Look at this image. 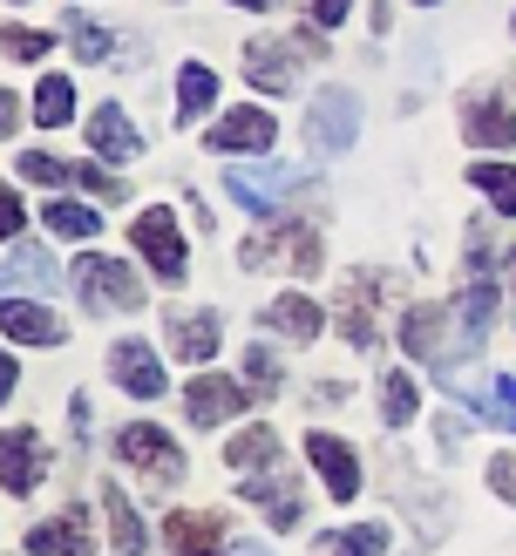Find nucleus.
Wrapping results in <instances>:
<instances>
[{
  "label": "nucleus",
  "mask_w": 516,
  "mask_h": 556,
  "mask_svg": "<svg viewBox=\"0 0 516 556\" xmlns=\"http://www.w3.org/2000/svg\"><path fill=\"white\" fill-rule=\"evenodd\" d=\"M68 116H75V81H68V75H41V89H35V123L62 129Z\"/></svg>",
  "instance_id": "28"
},
{
  "label": "nucleus",
  "mask_w": 516,
  "mask_h": 556,
  "mask_svg": "<svg viewBox=\"0 0 516 556\" xmlns=\"http://www.w3.org/2000/svg\"><path fill=\"white\" fill-rule=\"evenodd\" d=\"M503 271H509V286H516V252H509V265H503Z\"/></svg>",
  "instance_id": "42"
},
{
  "label": "nucleus",
  "mask_w": 516,
  "mask_h": 556,
  "mask_svg": "<svg viewBox=\"0 0 516 556\" xmlns=\"http://www.w3.org/2000/svg\"><path fill=\"white\" fill-rule=\"evenodd\" d=\"M435 434H442V448L455 455V448H462V434H469V428H462V421H455V414H442V421H435Z\"/></svg>",
  "instance_id": "38"
},
{
  "label": "nucleus",
  "mask_w": 516,
  "mask_h": 556,
  "mask_svg": "<svg viewBox=\"0 0 516 556\" xmlns=\"http://www.w3.org/2000/svg\"><path fill=\"white\" fill-rule=\"evenodd\" d=\"M415 407H421L415 374H388V380H380V421H388V428H407V421H415Z\"/></svg>",
  "instance_id": "25"
},
{
  "label": "nucleus",
  "mask_w": 516,
  "mask_h": 556,
  "mask_svg": "<svg viewBox=\"0 0 516 556\" xmlns=\"http://www.w3.org/2000/svg\"><path fill=\"white\" fill-rule=\"evenodd\" d=\"M204 143L211 150H272V143H279V123H272L265 109H231V116L211 123Z\"/></svg>",
  "instance_id": "13"
},
{
  "label": "nucleus",
  "mask_w": 516,
  "mask_h": 556,
  "mask_svg": "<svg viewBox=\"0 0 516 556\" xmlns=\"http://www.w3.org/2000/svg\"><path fill=\"white\" fill-rule=\"evenodd\" d=\"M238 556H272V549L265 543H238Z\"/></svg>",
  "instance_id": "41"
},
{
  "label": "nucleus",
  "mask_w": 516,
  "mask_h": 556,
  "mask_svg": "<svg viewBox=\"0 0 516 556\" xmlns=\"http://www.w3.org/2000/svg\"><path fill=\"white\" fill-rule=\"evenodd\" d=\"M129 238H136V252L150 258V271L177 286V278H184V238H177V225H171V211H143V217L129 225Z\"/></svg>",
  "instance_id": "9"
},
{
  "label": "nucleus",
  "mask_w": 516,
  "mask_h": 556,
  "mask_svg": "<svg viewBox=\"0 0 516 556\" xmlns=\"http://www.w3.org/2000/svg\"><path fill=\"white\" fill-rule=\"evenodd\" d=\"M509 35H516V21H509Z\"/></svg>",
  "instance_id": "44"
},
{
  "label": "nucleus",
  "mask_w": 516,
  "mask_h": 556,
  "mask_svg": "<svg viewBox=\"0 0 516 556\" xmlns=\"http://www.w3.org/2000/svg\"><path fill=\"white\" fill-rule=\"evenodd\" d=\"M21 177H27V184H75V163L48 156V150H27V156H21Z\"/></svg>",
  "instance_id": "32"
},
{
  "label": "nucleus",
  "mask_w": 516,
  "mask_h": 556,
  "mask_svg": "<svg viewBox=\"0 0 516 556\" xmlns=\"http://www.w3.org/2000/svg\"><path fill=\"white\" fill-rule=\"evenodd\" d=\"M116 455L143 476L150 489H171V482H184V448L163 428H150V421H129L123 434H116Z\"/></svg>",
  "instance_id": "2"
},
{
  "label": "nucleus",
  "mask_w": 516,
  "mask_h": 556,
  "mask_svg": "<svg viewBox=\"0 0 516 556\" xmlns=\"http://www.w3.org/2000/svg\"><path fill=\"white\" fill-rule=\"evenodd\" d=\"M89 150H96V156L129 163L136 150H143V129H136L123 109H96V116H89Z\"/></svg>",
  "instance_id": "17"
},
{
  "label": "nucleus",
  "mask_w": 516,
  "mask_h": 556,
  "mask_svg": "<svg viewBox=\"0 0 516 556\" xmlns=\"http://www.w3.org/2000/svg\"><path fill=\"white\" fill-rule=\"evenodd\" d=\"M415 8H435V0H415Z\"/></svg>",
  "instance_id": "43"
},
{
  "label": "nucleus",
  "mask_w": 516,
  "mask_h": 556,
  "mask_svg": "<svg viewBox=\"0 0 516 556\" xmlns=\"http://www.w3.org/2000/svg\"><path fill=\"white\" fill-rule=\"evenodd\" d=\"M211 102H217V75H211L204 62H190V68L177 75V123H190V116H204Z\"/></svg>",
  "instance_id": "26"
},
{
  "label": "nucleus",
  "mask_w": 516,
  "mask_h": 556,
  "mask_svg": "<svg viewBox=\"0 0 516 556\" xmlns=\"http://www.w3.org/2000/svg\"><path fill=\"white\" fill-rule=\"evenodd\" d=\"M102 516H109V536H116V556H143V516L129 509V495L123 489H102Z\"/></svg>",
  "instance_id": "20"
},
{
  "label": "nucleus",
  "mask_w": 516,
  "mask_h": 556,
  "mask_svg": "<svg viewBox=\"0 0 516 556\" xmlns=\"http://www.w3.org/2000/svg\"><path fill=\"white\" fill-rule=\"evenodd\" d=\"M8 54L35 62V54H48V35H41V27H8Z\"/></svg>",
  "instance_id": "35"
},
{
  "label": "nucleus",
  "mask_w": 516,
  "mask_h": 556,
  "mask_svg": "<svg viewBox=\"0 0 516 556\" xmlns=\"http://www.w3.org/2000/svg\"><path fill=\"white\" fill-rule=\"evenodd\" d=\"M171 556H225L217 549V516H171Z\"/></svg>",
  "instance_id": "22"
},
{
  "label": "nucleus",
  "mask_w": 516,
  "mask_h": 556,
  "mask_svg": "<svg viewBox=\"0 0 516 556\" xmlns=\"http://www.w3.org/2000/svg\"><path fill=\"white\" fill-rule=\"evenodd\" d=\"M41 468H48V455H41L35 428H8V434H0V489H8L14 503L41 489Z\"/></svg>",
  "instance_id": "7"
},
{
  "label": "nucleus",
  "mask_w": 516,
  "mask_h": 556,
  "mask_svg": "<svg viewBox=\"0 0 516 556\" xmlns=\"http://www.w3.org/2000/svg\"><path fill=\"white\" fill-rule=\"evenodd\" d=\"M442 326H449L442 305H407V313H401V346L415 359H455V346L442 340Z\"/></svg>",
  "instance_id": "16"
},
{
  "label": "nucleus",
  "mask_w": 516,
  "mask_h": 556,
  "mask_svg": "<svg viewBox=\"0 0 516 556\" xmlns=\"http://www.w3.org/2000/svg\"><path fill=\"white\" fill-rule=\"evenodd\" d=\"M489 421L516 434V380H496V387H489Z\"/></svg>",
  "instance_id": "34"
},
{
  "label": "nucleus",
  "mask_w": 516,
  "mask_h": 556,
  "mask_svg": "<svg viewBox=\"0 0 516 556\" xmlns=\"http://www.w3.org/2000/svg\"><path fill=\"white\" fill-rule=\"evenodd\" d=\"M319 543H326V556H380L388 549V530L380 522H353V530H326Z\"/></svg>",
  "instance_id": "29"
},
{
  "label": "nucleus",
  "mask_w": 516,
  "mask_h": 556,
  "mask_svg": "<svg viewBox=\"0 0 516 556\" xmlns=\"http://www.w3.org/2000/svg\"><path fill=\"white\" fill-rule=\"evenodd\" d=\"M353 136H361V102H353L347 89L313 96V109H306V143H313L319 156H340Z\"/></svg>",
  "instance_id": "5"
},
{
  "label": "nucleus",
  "mask_w": 516,
  "mask_h": 556,
  "mask_svg": "<svg viewBox=\"0 0 516 556\" xmlns=\"http://www.w3.org/2000/svg\"><path fill=\"white\" fill-rule=\"evenodd\" d=\"M75 292L96 305V313H136L143 305V286L116 265V258H75Z\"/></svg>",
  "instance_id": "4"
},
{
  "label": "nucleus",
  "mask_w": 516,
  "mask_h": 556,
  "mask_svg": "<svg viewBox=\"0 0 516 556\" xmlns=\"http://www.w3.org/2000/svg\"><path fill=\"white\" fill-rule=\"evenodd\" d=\"M476 190H489V204H496L503 217H516V163H469Z\"/></svg>",
  "instance_id": "30"
},
{
  "label": "nucleus",
  "mask_w": 516,
  "mask_h": 556,
  "mask_svg": "<svg viewBox=\"0 0 516 556\" xmlns=\"http://www.w3.org/2000/svg\"><path fill=\"white\" fill-rule=\"evenodd\" d=\"M489 489H496L503 503H516V455H496V462H489Z\"/></svg>",
  "instance_id": "36"
},
{
  "label": "nucleus",
  "mask_w": 516,
  "mask_h": 556,
  "mask_svg": "<svg viewBox=\"0 0 516 556\" xmlns=\"http://www.w3.org/2000/svg\"><path fill=\"white\" fill-rule=\"evenodd\" d=\"M286 54H292V41H265V35L244 41V75H252L265 96H279V89H292V62H286Z\"/></svg>",
  "instance_id": "18"
},
{
  "label": "nucleus",
  "mask_w": 516,
  "mask_h": 556,
  "mask_svg": "<svg viewBox=\"0 0 516 556\" xmlns=\"http://www.w3.org/2000/svg\"><path fill=\"white\" fill-rule=\"evenodd\" d=\"M68 48L81 62H109V54H116V35H109L102 21H89V14H68Z\"/></svg>",
  "instance_id": "31"
},
{
  "label": "nucleus",
  "mask_w": 516,
  "mask_h": 556,
  "mask_svg": "<svg viewBox=\"0 0 516 556\" xmlns=\"http://www.w3.org/2000/svg\"><path fill=\"white\" fill-rule=\"evenodd\" d=\"M238 265L244 271H265V265H299L313 271L319 265V238L306 225H292V217H265V231H252L238 244Z\"/></svg>",
  "instance_id": "1"
},
{
  "label": "nucleus",
  "mask_w": 516,
  "mask_h": 556,
  "mask_svg": "<svg viewBox=\"0 0 516 556\" xmlns=\"http://www.w3.org/2000/svg\"><path fill=\"white\" fill-rule=\"evenodd\" d=\"M231 198L252 211V217H279V198H292V184H299V170L292 163H272V170H252V163H231Z\"/></svg>",
  "instance_id": "6"
},
{
  "label": "nucleus",
  "mask_w": 516,
  "mask_h": 556,
  "mask_svg": "<svg viewBox=\"0 0 516 556\" xmlns=\"http://www.w3.org/2000/svg\"><path fill=\"white\" fill-rule=\"evenodd\" d=\"M21 217H27L21 211V190H8V238H21Z\"/></svg>",
  "instance_id": "39"
},
{
  "label": "nucleus",
  "mask_w": 516,
  "mask_h": 556,
  "mask_svg": "<svg viewBox=\"0 0 516 556\" xmlns=\"http://www.w3.org/2000/svg\"><path fill=\"white\" fill-rule=\"evenodd\" d=\"M41 217H48V231H54V238H75V244H89V238L102 231V217L81 204V198H54Z\"/></svg>",
  "instance_id": "24"
},
{
  "label": "nucleus",
  "mask_w": 516,
  "mask_h": 556,
  "mask_svg": "<svg viewBox=\"0 0 516 556\" xmlns=\"http://www.w3.org/2000/svg\"><path fill=\"white\" fill-rule=\"evenodd\" d=\"M8 278H14V286H54L62 271H54V258L41 252V244L14 238V244H8Z\"/></svg>",
  "instance_id": "27"
},
{
  "label": "nucleus",
  "mask_w": 516,
  "mask_h": 556,
  "mask_svg": "<svg viewBox=\"0 0 516 556\" xmlns=\"http://www.w3.org/2000/svg\"><path fill=\"white\" fill-rule=\"evenodd\" d=\"M163 326H171V353L190 359V367H204V359L225 346V326H217V313H171Z\"/></svg>",
  "instance_id": "14"
},
{
  "label": "nucleus",
  "mask_w": 516,
  "mask_h": 556,
  "mask_svg": "<svg viewBox=\"0 0 516 556\" xmlns=\"http://www.w3.org/2000/svg\"><path fill=\"white\" fill-rule=\"evenodd\" d=\"M225 462L238 468V476H252V468H272V462H286V448H279V434L272 428H244L231 448H225Z\"/></svg>",
  "instance_id": "23"
},
{
  "label": "nucleus",
  "mask_w": 516,
  "mask_h": 556,
  "mask_svg": "<svg viewBox=\"0 0 516 556\" xmlns=\"http://www.w3.org/2000/svg\"><path fill=\"white\" fill-rule=\"evenodd\" d=\"M27 549H41V556H89V516L81 509H62V516H48L27 530Z\"/></svg>",
  "instance_id": "15"
},
{
  "label": "nucleus",
  "mask_w": 516,
  "mask_h": 556,
  "mask_svg": "<svg viewBox=\"0 0 516 556\" xmlns=\"http://www.w3.org/2000/svg\"><path fill=\"white\" fill-rule=\"evenodd\" d=\"M306 455H313V468L326 476V495H333V503L361 495V455H353L340 434H306Z\"/></svg>",
  "instance_id": "10"
},
{
  "label": "nucleus",
  "mask_w": 516,
  "mask_h": 556,
  "mask_svg": "<svg viewBox=\"0 0 516 556\" xmlns=\"http://www.w3.org/2000/svg\"><path fill=\"white\" fill-rule=\"evenodd\" d=\"M8 340L54 346V340H62V319H54L48 305H21V299H8Z\"/></svg>",
  "instance_id": "21"
},
{
  "label": "nucleus",
  "mask_w": 516,
  "mask_h": 556,
  "mask_svg": "<svg viewBox=\"0 0 516 556\" xmlns=\"http://www.w3.org/2000/svg\"><path fill=\"white\" fill-rule=\"evenodd\" d=\"M109 367H116V387L136 401H156L163 394V367H156V353L143 340H116L109 346Z\"/></svg>",
  "instance_id": "12"
},
{
  "label": "nucleus",
  "mask_w": 516,
  "mask_h": 556,
  "mask_svg": "<svg viewBox=\"0 0 516 556\" xmlns=\"http://www.w3.org/2000/svg\"><path fill=\"white\" fill-rule=\"evenodd\" d=\"M380 299H388V278H380V271H353L347 286H340V332H347L361 353L380 346V313H374Z\"/></svg>",
  "instance_id": "3"
},
{
  "label": "nucleus",
  "mask_w": 516,
  "mask_h": 556,
  "mask_svg": "<svg viewBox=\"0 0 516 556\" xmlns=\"http://www.w3.org/2000/svg\"><path fill=\"white\" fill-rule=\"evenodd\" d=\"M244 387H252V394H279V359L265 346H244Z\"/></svg>",
  "instance_id": "33"
},
{
  "label": "nucleus",
  "mask_w": 516,
  "mask_h": 556,
  "mask_svg": "<svg viewBox=\"0 0 516 556\" xmlns=\"http://www.w3.org/2000/svg\"><path fill=\"white\" fill-rule=\"evenodd\" d=\"M244 401H252V387H238V380H217V374L184 380V421H190V428H217V421H231Z\"/></svg>",
  "instance_id": "8"
},
{
  "label": "nucleus",
  "mask_w": 516,
  "mask_h": 556,
  "mask_svg": "<svg viewBox=\"0 0 516 556\" xmlns=\"http://www.w3.org/2000/svg\"><path fill=\"white\" fill-rule=\"evenodd\" d=\"M306 14H313V27H340L353 14V0H306Z\"/></svg>",
  "instance_id": "37"
},
{
  "label": "nucleus",
  "mask_w": 516,
  "mask_h": 556,
  "mask_svg": "<svg viewBox=\"0 0 516 556\" xmlns=\"http://www.w3.org/2000/svg\"><path fill=\"white\" fill-rule=\"evenodd\" d=\"M265 326L279 332V340L306 346V340H319V305H313V299H299V292H286V299H272V305H265Z\"/></svg>",
  "instance_id": "19"
},
{
  "label": "nucleus",
  "mask_w": 516,
  "mask_h": 556,
  "mask_svg": "<svg viewBox=\"0 0 516 556\" xmlns=\"http://www.w3.org/2000/svg\"><path fill=\"white\" fill-rule=\"evenodd\" d=\"M462 136H469L476 150H516V109L496 102V96H476L462 109Z\"/></svg>",
  "instance_id": "11"
},
{
  "label": "nucleus",
  "mask_w": 516,
  "mask_h": 556,
  "mask_svg": "<svg viewBox=\"0 0 516 556\" xmlns=\"http://www.w3.org/2000/svg\"><path fill=\"white\" fill-rule=\"evenodd\" d=\"M231 8H252V14H265V8H279V0H231Z\"/></svg>",
  "instance_id": "40"
}]
</instances>
